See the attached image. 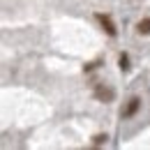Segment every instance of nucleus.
Instances as JSON below:
<instances>
[{
  "label": "nucleus",
  "mask_w": 150,
  "mask_h": 150,
  "mask_svg": "<svg viewBox=\"0 0 150 150\" xmlns=\"http://www.w3.org/2000/svg\"><path fill=\"white\" fill-rule=\"evenodd\" d=\"M93 143H95V146H102V143H106V134H97Z\"/></svg>",
  "instance_id": "423d86ee"
},
{
  "label": "nucleus",
  "mask_w": 150,
  "mask_h": 150,
  "mask_svg": "<svg viewBox=\"0 0 150 150\" xmlns=\"http://www.w3.org/2000/svg\"><path fill=\"white\" fill-rule=\"evenodd\" d=\"M141 109V97H132L129 102H127V106L120 111L122 118H132V115H136V111Z\"/></svg>",
  "instance_id": "f257e3e1"
},
{
  "label": "nucleus",
  "mask_w": 150,
  "mask_h": 150,
  "mask_svg": "<svg viewBox=\"0 0 150 150\" xmlns=\"http://www.w3.org/2000/svg\"><path fill=\"white\" fill-rule=\"evenodd\" d=\"M95 97L102 99V102H113V90L111 88H104V86H97L95 88Z\"/></svg>",
  "instance_id": "7ed1b4c3"
},
{
  "label": "nucleus",
  "mask_w": 150,
  "mask_h": 150,
  "mask_svg": "<svg viewBox=\"0 0 150 150\" xmlns=\"http://www.w3.org/2000/svg\"><path fill=\"white\" fill-rule=\"evenodd\" d=\"M118 65H120V69H122V72H127V69H129V56H127V53H120Z\"/></svg>",
  "instance_id": "39448f33"
},
{
  "label": "nucleus",
  "mask_w": 150,
  "mask_h": 150,
  "mask_svg": "<svg viewBox=\"0 0 150 150\" xmlns=\"http://www.w3.org/2000/svg\"><path fill=\"white\" fill-rule=\"evenodd\" d=\"M136 33L139 35H150V16H146L136 23Z\"/></svg>",
  "instance_id": "20e7f679"
},
{
  "label": "nucleus",
  "mask_w": 150,
  "mask_h": 150,
  "mask_svg": "<svg viewBox=\"0 0 150 150\" xmlns=\"http://www.w3.org/2000/svg\"><path fill=\"white\" fill-rule=\"evenodd\" d=\"M97 21L102 23V28L106 30V35H111V37H115L118 35V30H115V25H113V21L109 14H97Z\"/></svg>",
  "instance_id": "f03ea898"
}]
</instances>
